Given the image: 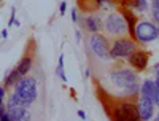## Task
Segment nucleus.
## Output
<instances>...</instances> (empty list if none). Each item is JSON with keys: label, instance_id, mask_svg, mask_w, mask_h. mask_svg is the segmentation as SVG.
Instances as JSON below:
<instances>
[{"label": "nucleus", "instance_id": "dca6fc26", "mask_svg": "<svg viewBox=\"0 0 159 121\" xmlns=\"http://www.w3.org/2000/svg\"><path fill=\"white\" fill-rule=\"evenodd\" d=\"M148 8H150L148 0H134V8L132 10H135L137 13H143V11H147Z\"/></svg>", "mask_w": 159, "mask_h": 121}, {"label": "nucleus", "instance_id": "7ed1b4c3", "mask_svg": "<svg viewBox=\"0 0 159 121\" xmlns=\"http://www.w3.org/2000/svg\"><path fill=\"white\" fill-rule=\"evenodd\" d=\"M137 49V42L129 35L118 37L110 43V59H127L132 53Z\"/></svg>", "mask_w": 159, "mask_h": 121}, {"label": "nucleus", "instance_id": "4468645a", "mask_svg": "<svg viewBox=\"0 0 159 121\" xmlns=\"http://www.w3.org/2000/svg\"><path fill=\"white\" fill-rule=\"evenodd\" d=\"M21 78V75L18 73V70H16V67L15 69H11L8 73H7V77L3 78V88L5 89H10V88H13L16 85V81Z\"/></svg>", "mask_w": 159, "mask_h": 121}, {"label": "nucleus", "instance_id": "b1692460", "mask_svg": "<svg viewBox=\"0 0 159 121\" xmlns=\"http://www.w3.org/2000/svg\"><path fill=\"white\" fill-rule=\"evenodd\" d=\"M150 8H151V10H159V0H151Z\"/></svg>", "mask_w": 159, "mask_h": 121}, {"label": "nucleus", "instance_id": "423d86ee", "mask_svg": "<svg viewBox=\"0 0 159 121\" xmlns=\"http://www.w3.org/2000/svg\"><path fill=\"white\" fill-rule=\"evenodd\" d=\"M137 72L135 70H130V69H126V67H121V69H116V70H111L110 73V81L119 88V89H126L132 85L137 83Z\"/></svg>", "mask_w": 159, "mask_h": 121}, {"label": "nucleus", "instance_id": "1a4fd4ad", "mask_svg": "<svg viewBox=\"0 0 159 121\" xmlns=\"http://www.w3.org/2000/svg\"><path fill=\"white\" fill-rule=\"evenodd\" d=\"M81 24H83V29L89 34H100L103 30V21L99 15H96V13L86 15L81 19Z\"/></svg>", "mask_w": 159, "mask_h": 121}, {"label": "nucleus", "instance_id": "2eb2a0df", "mask_svg": "<svg viewBox=\"0 0 159 121\" xmlns=\"http://www.w3.org/2000/svg\"><path fill=\"white\" fill-rule=\"evenodd\" d=\"M19 107H25V105L22 104V100L16 96L15 92H11L10 96H8V100H7L5 109H7V110H13V109H19Z\"/></svg>", "mask_w": 159, "mask_h": 121}, {"label": "nucleus", "instance_id": "f8f14e48", "mask_svg": "<svg viewBox=\"0 0 159 121\" xmlns=\"http://www.w3.org/2000/svg\"><path fill=\"white\" fill-rule=\"evenodd\" d=\"M32 65H34V58H32V54H25V56L19 61V64L16 65V70H18V73H19L21 77H25V75H29V72L32 70Z\"/></svg>", "mask_w": 159, "mask_h": 121}, {"label": "nucleus", "instance_id": "412c9836", "mask_svg": "<svg viewBox=\"0 0 159 121\" xmlns=\"http://www.w3.org/2000/svg\"><path fill=\"white\" fill-rule=\"evenodd\" d=\"M151 16H153V22L159 26V10H151Z\"/></svg>", "mask_w": 159, "mask_h": 121}, {"label": "nucleus", "instance_id": "a211bd4d", "mask_svg": "<svg viewBox=\"0 0 159 121\" xmlns=\"http://www.w3.org/2000/svg\"><path fill=\"white\" fill-rule=\"evenodd\" d=\"M62 70H64V54H61V56H59V59H57L56 73H59V72H62Z\"/></svg>", "mask_w": 159, "mask_h": 121}, {"label": "nucleus", "instance_id": "2f4dec72", "mask_svg": "<svg viewBox=\"0 0 159 121\" xmlns=\"http://www.w3.org/2000/svg\"><path fill=\"white\" fill-rule=\"evenodd\" d=\"M156 70H159V62H157V64L154 65V72H156Z\"/></svg>", "mask_w": 159, "mask_h": 121}, {"label": "nucleus", "instance_id": "9b49d317", "mask_svg": "<svg viewBox=\"0 0 159 121\" xmlns=\"http://www.w3.org/2000/svg\"><path fill=\"white\" fill-rule=\"evenodd\" d=\"M10 121H32V113L27 107H19V109L7 110Z\"/></svg>", "mask_w": 159, "mask_h": 121}, {"label": "nucleus", "instance_id": "0eeeda50", "mask_svg": "<svg viewBox=\"0 0 159 121\" xmlns=\"http://www.w3.org/2000/svg\"><path fill=\"white\" fill-rule=\"evenodd\" d=\"M89 46L96 58H99L102 61L110 59V40L103 34H91Z\"/></svg>", "mask_w": 159, "mask_h": 121}, {"label": "nucleus", "instance_id": "7c9ffc66", "mask_svg": "<svg viewBox=\"0 0 159 121\" xmlns=\"http://www.w3.org/2000/svg\"><path fill=\"white\" fill-rule=\"evenodd\" d=\"M153 121H159V113H157V115H156V116L153 118Z\"/></svg>", "mask_w": 159, "mask_h": 121}, {"label": "nucleus", "instance_id": "f3484780", "mask_svg": "<svg viewBox=\"0 0 159 121\" xmlns=\"http://www.w3.org/2000/svg\"><path fill=\"white\" fill-rule=\"evenodd\" d=\"M15 21H16V8L13 7V8H11V15H10V19H8V26H7V27H13Z\"/></svg>", "mask_w": 159, "mask_h": 121}, {"label": "nucleus", "instance_id": "39448f33", "mask_svg": "<svg viewBox=\"0 0 159 121\" xmlns=\"http://www.w3.org/2000/svg\"><path fill=\"white\" fill-rule=\"evenodd\" d=\"M103 30L110 37H126L127 35V24L119 11H111L103 21Z\"/></svg>", "mask_w": 159, "mask_h": 121}, {"label": "nucleus", "instance_id": "ddd939ff", "mask_svg": "<svg viewBox=\"0 0 159 121\" xmlns=\"http://www.w3.org/2000/svg\"><path fill=\"white\" fill-rule=\"evenodd\" d=\"M140 96L150 97V99L154 100V96H156V83H154V80L147 78L142 83V86H140Z\"/></svg>", "mask_w": 159, "mask_h": 121}, {"label": "nucleus", "instance_id": "20e7f679", "mask_svg": "<svg viewBox=\"0 0 159 121\" xmlns=\"http://www.w3.org/2000/svg\"><path fill=\"white\" fill-rule=\"evenodd\" d=\"M157 38H159L157 26L153 21H148V19L137 21L135 29H134V40L137 43H150Z\"/></svg>", "mask_w": 159, "mask_h": 121}, {"label": "nucleus", "instance_id": "f257e3e1", "mask_svg": "<svg viewBox=\"0 0 159 121\" xmlns=\"http://www.w3.org/2000/svg\"><path fill=\"white\" fill-rule=\"evenodd\" d=\"M111 118L113 121H142L139 109H137V99L124 97L113 102Z\"/></svg>", "mask_w": 159, "mask_h": 121}, {"label": "nucleus", "instance_id": "6e6552de", "mask_svg": "<svg viewBox=\"0 0 159 121\" xmlns=\"http://www.w3.org/2000/svg\"><path fill=\"white\" fill-rule=\"evenodd\" d=\"M129 64L132 65V69L135 72H143L145 69L148 67V62H150V53L145 51V49H135L132 54L127 58Z\"/></svg>", "mask_w": 159, "mask_h": 121}, {"label": "nucleus", "instance_id": "4be33fe9", "mask_svg": "<svg viewBox=\"0 0 159 121\" xmlns=\"http://www.w3.org/2000/svg\"><path fill=\"white\" fill-rule=\"evenodd\" d=\"M65 11H67V2H61V5H59V15L64 16Z\"/></svg>", "mask_w": 159, "mask_h": 121}, {"label": "nucleus", "instance_id": "bb28decb", "mask_svg": "<svg viewBox=\"0 0 159 121\" xmlns=\"http://www.w3.org/2000/svg\"><path fill=\"white\" fill-rule=\"evenodd\" d=\"M75 38H76V42H80V40H81V32H80L78 29L75 30Z\"/></svg>", "mask_w": 159, "mask_h": 121}, {"label": "nucleus", "instance_id": "72a5a7b5", "mask_svg": "<svg viewBox=\"0 0 159 121\" xmlns=\"http://www.w3.org/2000/svg\"><path fill=\"white\" fill-rule=\"evenodd\" d=\"M157 32H159V26H157Z\"/></svg>", "mask_w": 159, "mask_h": 121}, {"label": "nucleus", "instance_id": "aec40b11", "mask_svg": "<svg viewBox=\"0 0 159 121\" xmlns=\"http://www.w3.org/2000/svg\"><path fill=\"white\" fill-rule=\"evenodd\" d=\"M0 121H10V119H8V115H7L5 105H3V107H0Z\"/></svg>", "mask_w": 159, "mask_h": 121}, {"label": "nucleus", "instance_id": "f704fd0d", "mask_svg": "<svg viewBox=\"0 0 159 121\" xmlns=\"http://www.w3.org/2000/svg\"><path fill=\"white\" fill-rule=\"evenodd\" d=\"M0 2H2V0H0Z\"/></svg>", "mask_w": 159, "mask_h": 121}, {"label": "nucleus", "instance_id": "c85d7f7f", "mask_svg": "<svg viewBox=\"0 0 159 121\" xmlns=\"http://www.w3.org/2000/svg\"><path fill=\"white\" fill-rule=\"evenodd\" d=\"M86 78H91V70L86 69Z\"/></svg>", "mask_w": 159, "mask_h": 121}, {"label": "nucleus", "instance_id": "cd10ccee", "mask_svg": "<svg viewBox=\"0 0 159 121\" xmlns=\"http://www.w3.org/2000/svg\"><path fill=\"white\" fill-rule=\"evenodd\" d=\"M0 37H2L3 40H5V38H8V30H7V29H5V30H2V32H0Z\"/></svg>", "mask_w": 159, "mask_h": 121}, {"label": "nucleus", "instance_id": "a878e982", "mask_svg": "<svg viewBox=\"0 0 159 121\" xmlns=\"http://www.w3.org/2000/svg\"><path fill=\"white\" fill-rule=\"evenodd\" d=\"M5 94H7V89L3 88V85H0V97H5Z\"/></svg>", "mask_w": 159, "mask_h": 121}, {"label": "nucleus", "instance_id": "f03ea898", "mask_svg": "<svg viewBox=\"0 0 159 121\" xmlns=\"http://www.w3.org/2000/svg\"><path fill=\"white\" fill-rule=\"evenodd\" d=\"M13 92L29 109L38 97V80L35 77H30V75L21 77L16 81V85L13 86Z\"/></svg>", "mask_w": 159, "mask_h": 121}, {"label": "nucleus", "instance_id": "c756f323", "mask_svg": "<svg viewBox=\"0 0 159 121\" xmlns=\"http://www.w3.org/2000/svg\"><path fill=\"white\" fill-rule=\"evenodd\" d=\"M5 104H3V97H0V107H3Z\"/></svg>", "mask_w": 159, "mask_h": 121}, {"label": "nucleus", "instance_id": "6ab92c4d", "mask_svg": "<svg viewBox=\"0 0 159 121\" xmlns=\"http://www.w3.org/2000/svg\"><path fill=\"white\" fill-rule=\"evenodd\" d=\"M154 83H156V96H154V100L153 102H154V105L159 107V80L157 78L154 80Z\"/></svg>", "mask_w": 159, "mask_h": 121}, {"label": "nucleus", "instance_id": "9d476101", "mask_svg": "<svg viewBox=\"0 0 159 121\" xmlns=\"http://www.w3.org/2000/svg\"><path fill=\"white\" fill-rule=\"evenodd\" d=\"M137 109H139L142 121H150L154 115V102L150 97L139 96L137 97Z\"/></svg>", "mask_w": 159, "mask_h": 121}, {"label": "nucleus", "instance_id": "393cba45", "mask_svg": "<svg viewBox=\"0 0 159 121\" xmlns=\"http://www.w3.org/2000/svg\"><path fill=\"white\" fill-rule=\"evenodd\" d=\"M78 116H80V119H86V113H84V110H78Z\"/></svg>", "mask_w": 159, "mask_h": 121}, {"label": "nucleus", "instance_id": "473e14b6", "mask_svg": "<svg viewBox=\"0 0 159 121\" xmlns=\"http://www.w3.org/2000/svg\"><path fill=\"white\" fill-rule=\"evenodd\" d=\"M156 78L159 80V70H156Z\"/></svg>", "mask_w": 159, "mask_h": 121}, {"label": "nucleus", "instance_id": "5701e85b", "mask_svg": "<svg viewBox=\"0 0 159 121\" xmlns=\"http://www.w3.org/2000/svg\"><path fill=\"white\" fill-rule=\"evenodd\" d=\"M78 19H80V18H78V11H76V8H72V22L76 24Z\"/></svg>", "mask_w": 159, "mask_h": 121}]
</instances>
